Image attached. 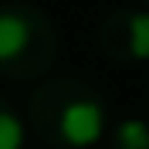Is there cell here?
<instances>
[{
	"mask_svg": "<svg viewBox=\"0 0 149 149\" xmlns=\"http://www.w3.org/2000/svg\"><path fill=\"white\" fill-rule=\"evenodd\" d=\"M146 122H149V98H146Z\"/></svg>",
	"mask_w": 149,
	"mask_h": 149,
	"instance_id": "cell-6",
	"label": "cell"
},
{
	"mask_svg": "<svg viewBox=\"0 0 149 149\" xmlns=\"http://www.w3.org/2000/svg\"><path fill=\"white\" fill-rule=\"evenodd\" d=\"M109 149H149V122L146 119H119L105 132Z\"/></svg>",
	"mask_w": 149,
	"mask_h": 149,
	"instance_id": "cell-4",
	"label": "cell"
},
{
	"mask_svg": "<svg viewBox=\"0 0 149 149\" xmlns=\"http://www.w3.org/2000/svg\"><path fill=\"white\" fill-rule=\"evenodd\" d=\"M142 3H146V7H149V0H142Z\"/></svg>",
	"mask_w": 149,
	"mask_h": 149,
	"instance_id": "cell-7",
	"label": "cell"
},
{
	"mask_svg": "<svg viewBox=\"0 0 149 149\" xmlns=\"http://www.w3.org/2000/svg\"><path fill=\"white\" fill-rule=\"evenodd\" d=\"M0 149H24V119L3 95H0Z\"/></svg>",
	"mask_w": 149,
	"mask_h": 149,
	"instance_id": "cell-5",
	"label": "cell"
},
{
	"mask_svg": "<svg viewBox=\"0 0 149 149\" xmlns=\"http://www.w3.org/2000/svg\"><path fill=\"white\" fill-rule=\"evenodd\" d=\"M27 125L51 149H92L109 132V102L81 78H47L27 98Z\"/></svg>",
	"mask_w": 149,
	"mask_h": 149,
	"instance_id": "cell-1",
	"label": "cell"
},
{
	"mask_svg": "<svg viewBox=\"0 0 149 149\" xmlns=\"http://www.w3.org/2000/svg\"><path fill=\"white\" fill-rule=\"evenodd\" d=\"M98 51L115 65L149 61V7H115L95 31Z\"/></svg>",
	"mask_w": 149,
	"mask_h": 149,
	"instance_id": "cell-3",
	"label": "cell"
},
{
	"mask_svg": "<svg viewBox=\"0 0 149 149\" xmlns=\"http://www.w3.org/2000/svg\"><path fill=\"white\" fill-rule=\"evenodd\" d=\"M58 27L27 0L0 3V78L37 81L58 65Z\"/></svg>",
	"mask_w": 149,
	"mask_h": 149,
	"instance_id": "cell-2",
	"label": "cell"
}]
</instances>
